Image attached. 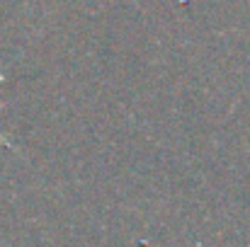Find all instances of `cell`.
Here are the masks:
<instances>
[{
	"label": "cell",
	"instance_id": "obj_1",
	"mask_svg": "<svg viewBox=\"0 0 250 247\" xmlns=\"http://www.w3.org/2000/svg\"><path fill=\"white\" fill-rule=\"evenodd\" d=\"M0 141H2V143H5V146H7V141H5V138H2V136H0Z\"/></svg>",
	"mask_w": 250,
	"mask_h": 247
}]
</instances>
